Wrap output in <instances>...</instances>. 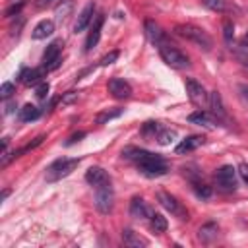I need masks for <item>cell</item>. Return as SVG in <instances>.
Returning a JSON list of instances; mask_svg holds the SVG:
<instances>
[{"label": "cell", "mask_w": 248, "mask_h": 248, "mask_svg": "<svg viewBox=\"0 0 248 248\" xmlns=\"http://www.w3.org/2000/svg\"><path fill=\"white\" fill-rule=\"evenodd\" d=\"M122 157L128 159V161H132L138 167V170L143 176H149V178L163 176L169 170L167 161L159 153H153V151H147V149H141V147L130 145V147L122 149Z\"/></svg>", "instance_id": "1"}, {"label": "cell", "mask_w": 248, "mask_h": 248, "mask_svg": "<svg viewBox=\"0 0 248 248\" xmlns=\"http://www.w3.org/2000/svg\"><path fill=\"white\" fill-rule=\"evenodd\" d=\"M174 33H176L178 37H182V39L194 43L198 48H202V50H205V52H209V50L213 48V39H211L202 27H198V25H192V23H178V25L174 27Z\"/></svg>", "instance_id": "2"}, {"label": "cell", "mask_w": 248, "mask_h": 248, "mask_svg": "<svg viewBox=\"0 0 248 248\" xmlns=\"http://www.w3.org/2000/svg\"><path fill=\"white\" fill-rule=\"evenodd\" d=\"M159 56L163 58V62L174 70H184V68H190V58L180 50L176 48L174 45H169V43H159Z\"/></svg>", "instance_id": "3"}, {"label": "cell", "mask_w": 248, "mask_h": 248, "mask_svg": "<svg viewBox=\"0 0 248 248\" xmlns=\"http://www.w3.org/2000/svg\"><path fill=\"white\" fill-rule=\"evenodd\" d=\"M78 165H79V159H78V157H74V159H66V157L56 159L54 163H50V165L46 167L45 178H46V182L62 180V178H66L68 174H72V170H74Z\"/></svg>", "instance_id": "4"}, {"label": "cell", "mask_w": 248, "mask_h": 248, "mask_svg": "<svg viewBox=\"0 0 248 248\" xmlns=\"http://www.w3.org/2000/svg\"><path fill=\"white\" fill-rule=\"evenodd\" d=\"M95 207L99 213L107 215L112 211L114 207V190H112V182L101 184L95 188Z\"/></svg>", "instance_id": "5"}, {"label": "cell", "mask_w": 248, "mask_h": 248, "mask_svg": "<svg viewBox=\"0 0 248 248\" xmlns=\"http://www.w3.org/2000/svg\"><path fill=\"white\" fill-rule=\"evenodd\" d=\"M184 85H186L188 99H190L196 107H200V108H207V107H209V95H207L205 87H203L200 81H196L194 78H186Z\"/></svg>", "instance_id": "6"}, {"label": "cell", "mask_w": 248, "mask_h": 248, "mask_svg": "<svg viewBox=\"0 0 248 248\" xmlns=\"http://www.w3.org/2000/svg\"><path fill=\"white\" fill-rule=\"evenodd\" d=\"M157 202L161 203L163 209H167L170 215L178 217V219H188V211L186 207L169 192H157Z\"/></svg>", "instance_id": "7"}, {"label": "cell", "mask_w": 248, "mask_h": 248, "mask_svg": "<svg viewBox=\"0 0 248 248\" xmlns=\"http://www.w3.org/2000/svg\"><path fill=\"white\" fill-rule=\"evenodd\" d=\"M215 180L223 192H234L236 190V169L232 165H223L215 172Z\"/></svg>", "instance_id": "8"}, {"label": "cell", "mask_w": 248, "mask_h": 248, "mask_svg": "<svg viewBox=\"0 0 248 248\" xmlns=\"http://www.w3.org/2000/svg\"><path fill=\"white\" fill-rule=\"evenodd\" d=\"M60 50H62V41H52L45 54H43V66L46 70H54L58 64H60Z\"/></svg>", "instance_id": "9"}, {"label": "cell", "mask_w": 248, "mask_h": 248, "mask_svg": "<svg viewBox=\"0 0 248 248\" xmlns=\"http://www.w3.org/2000/svg\"><path fill=\"white\" fill-rule=\"evenodd\" d=\"M107 89H108V93L114 99H128V97H132V85L126 79H122V78H112L108 81Z\"/></svg>", "instance_id": "10"}, {"label": "cell", "mask_w": 248, "mask_h": 248, "mask_svg": "<svg viewBox=\"0 0 248 248\" xmlns=\"http://www.w3.org/2000/svg\"><path fill=\"white\" fill-rule=\"evenodd\" d=\"M103 23H105V16H97L89 33H87V39H85V52H89L97 43H99V37H101V29H103Z\"/></svg>", "instance_id": "11"}, {"label": "cell", "mask_w": 248, "mask_h": 248, "mask_svg": "<svg viewBox=\"0 0 248 248\" xmlns=\"http://www.w3.org/2000/svg\"><path fill=\"white\" fill-rule=\"evenodd\" d=\"M93 14H95V4L89 2V4L78 14V19H76V23H74V31H76V33H81V31L93 21Z\"/></svg>", "instance_id": "12"}, {"label": "cell", "mask_w": 248, "mask_h": 248, "mask_svg": "<svg viewBox=\"0 0 248 248\" xmlns=\"http://www.w3.org/2000/svg\"><path fill=\"white\" fill-rule=\"evenodd\" d=\"M209 107H211V114H213V118L217 122L219 120H227V110H225V105H223V99H221L219 91H211L209 93Z\"/></svg>", "instance_id": "13"}, {"label": "cell", "mask_w": 248, "mask_h": 248, "mask_svg": "<svg viewBox=\"0 0 248 248\" xmlns=\"http://www.w3.org/2000/svg\"><path fill=\"white\" fill-rule=\"evenodd\" d=\"M85 180H87L93 188H97V186H101V184L110 182V176H108V172H107L103 167H91V169L85 172Z\"/></svg>", "instance_id": "14"}, {"label": "cell", "mask_w": 248, "mask_h": 248, "mask_svg": "<svg viewBox=\"0 0 248 248\" xmlns=\"http://www.w3.org/2000/svg\"><path fill=\"white\" fill-rule=\"evenodd\" d=\"M151 213H153V209L141 198H138V196L132 198V202H130V215L132 217H136V219H149Z\"/></svg>", "instance_id": "15"}, {"label": "cell", "mask_w": 248, "mask_h": 248, "mask_svg": "<svg viewBox=\"0 0 248 248\" xmlns=\"http://www.w3.org/2000/svg\"><path fill=\"white\" fill-rule=\"evenodd\" d=\"M200 145H203V136H186L176 147H174V151L178 153V155H184V153H190V151H194V149H198Z\"/></svg>", "instance_id": "16"}, {"label": "cell", "mask_w": 248, "mask_h": 248, "mask_svg": "<svg viewBox=\"0 0 248 248\" xmlns=\"http://www.w3.org/2000/svg\"><path fill=\"white\" fill-rule=\"evenodd\" d=\"M52 33H54V23H52V19H43V21H39V23L33 27L31 37H33L35 41H39V39H46V37L52 35Z\"/></svg>", "instance_id": "17"}, {"label": "cell", "mask_w": 248, "mask_h": 248, "mask_svg": "<svg viewBox=\"0 0 248 248\" xmlns=\"http://www.w3.org/2000/svg\"><path fill=\"white\" fill-rule=\"evenodd\" d=\"M122 242L126 244V246H130V248H140V246H145L147 244V240L145 238H141L136 231H132V229H124L122 231Z\"/></svg>", "instance_id": "18"}, {"label": "cell", "mask_w": 248, "mask_h": 248, "mask_svg": "<svg viewBox=\"0 0 248 248\" xmlns=\"http://www.w3.org/2000/svg\"><path fill=\"white\" fill-rule=\"evenodd\" d=\"M145 35H147V39H149L151 43H155V45L163 43V37H165L163 29H161L153 19H147V21H145Z\"/></svg>", "instance_id": "19"}, {"label": "cell", "mask_w": 248, "mask_h": 248, "mask_svg": "<svg viewBox=\"0 0 248 248\" xmlns=\"http://www.w3.org/2000/svg\"><path fill=\"white\" fill-rule=\"evenodd\" d=\"M188 120H190L192 124H198V126H203V128H213V124H215V118H211L203 108L192 112V114L188 116Z\"/></svg>", "instance_id": "20"}, {"label": "cell", "mask_w": 248, "mask_h": 248, "mask_svg": "<svg viewBox=\"0 0 248 248\" xmlns=\"http://www.w3.org/2000/svg\"><path fill=\"white\" fill-rule=\"evenodd\" d=\"M122 112H124V108H120V107L105 108V110H101V112L95 116V122H97V124H107V122H110L112 118H118Z\"/></svg>", "instance_id": "21"}, {"label": "cell", "mask_w": 248, "mask_h": 248, "mask_svg": "<svg viewBox=\"0 0 248 248\" xmlns=\"http://www.w3.org/2000/svg\"><path fill=\"white\" fill-rule=\"evenodd\" d=\"M17 116H19L21 122H31V120H37V118L41 116V110H39L35 105L29 103V105H23V107L19 108V114H17Z\"/></svg>", "instance_id": "22"}, {"label": "cell", "mask_w": 248, "mask_h": 248, "mask_svg": "<svg viewBox=\"0 0 248 248\" xmlns=\"http://www.w3.org/2000/svg\"><path fill=\"white\" fill-rule=\"evenodd\" d=\"M149 221V229L153 231V232H165L167 231V227H169V223H167V219L161 215V213H151V217L147 219Z\"/></svg>", "instance_id": "23"}, {"label": "cell", "mask_w": 248, "mask_h": 248, "mask_svg": "<svg viewBox=\"0 0 248 248\" xmlns=\"http://www.w3.org/2000/svg\"><path fill=\"white\" fill-rule=\"evenodd\" d=\"M198 232H200V240H203V242H211L213 238H217L219 227H217L215 223H205V225L200 227Z\"/></svg>", "instance_id": "24"}, {"label": "cell", "mask_w": 248, "mask_h": 248, "mask_svg": "<svg viewBox=\"0 0 248 248\" xmlns=\"http://www.w3.org/2000/svg\"><path fill=\"white\" fill-rule=\"evenodd\" d=\"M41 76H43V72L37 70V68H33V70H23V72L19 74V78H21V81H23L25 85H35V83L41 79Z\"/></svg>", "instance_id": "25"}, {"label": "cell", "mask_w": 248, "mask_h": 248, "mask_svg": "<svg viewBox=\"0 0 248 248\" xmlns=\"http://www.w3.org/2000/svg\"><path fill=\"white\" fill-rule=\"evenodd\" d=\"M202 4L213 12H229L231 6L227 4V0H202Z\"/></svg>", "instance_id": "26"}, {"label": "cell", "mask_w": 248, "mask_h": 248, "mask_svg": "<svg viewBox=\"0 0 248 248\" xmlns=\"http://www.w3.org/2000/svg\"><path fill=\"white\" fill-rule=\"evenodd\" d=\"M190 180H192V188H194V192H196L198 198H209L211 196V188L207 184H203V182H200L196 178H190Z\"/></svg>", "instance_id": "27"}, {"label": "cell", "mask_w": 248, "mask_h": 248, "mask_svg": "<svg viewBox=\"0 0 248 248\" xmlns=\"http://www.w3.org/2000/svg\"><path fill=\"white\" fill-rule=\"evenodd\" d=\"M163 130V126L159 122H145L143 128H141V134L147 136V138H157V134Z\"/></svg>", "instance_id": "28"}, {"label": "cell", "mask_w": 248, "mask_h": 248, "mask_svg": "<svg viewBox=\"0 0 248 248\" xmlns=\"http://www.w3.org/2000/svg\"><path fill=\"white\" fill-rule=\"evenodd\" d=\"M174 138H176V132H174V130H170V128H163V130L157 134V138H155V140H157L161 145H169Z\"/></svg>", "instance_id": "29"}, {"label": "cell", "mask_w": 248, "mask_h": 248, "mask_svg": "<svg viewBox=\"0 0 248 248\" xmlns=\"http://www.w3.org/2000/svg\"><path fill=\"white\" fill-rule=\"evenodd\" d=\"M223 37H225V43L227 45H232V39H234V25L231 21H225L223 23Z\"/></svg>", "instance_id": "30"}, {"label": "cell", "mask_w": 248, "mask_h": 248, "mask_svg": "<svg viewBox=\"0 0 248 248\" xmlns=\"http://www.w3.org/2000/svg\"><path fill=\"white\" fill-rule=\"evenodd\" d=\"M25 6V2H17V4H12V6H8L6 8V12H4V16L6 17H12V16H17L19 12H21V8Z\"/></svg>", "instance_id": "31"}, {"label": "cell", "mask_w": 248, "mask_h": 248, "mask_svg": "<svg viewBox=\"0 0 248 248\" xmlns=\"http://www.w3.org/2000/svg\"><path fill=\"white\" fill-rule=\"evenodd\" d=\"M16 91V87H14V83H10V81H4L2 83V87H0V95H2V99H8V97H12V93Z\"/></svg>", "instance_id": "32"}, {"label": "cell", "mask_w": 248, "mask_h": 248, "mask_svg": "<svg viewBox=\"0 0 248 248\" xmlns=\"http://www.w3.org/2000/svg\"><path fill=\"white\" fill-rule=\"evenodd\" d=\"M48 83L46 81H41L39 85H37V89H35V95L39 97V99H46V95H48Z\"/></svg>", "instance_id": "33"}, {"label": "cell", "mask_w": 248, "mask_h": 248, "mask_svg": "<svg viewBox=\"0 0 248 248\" xmlns=\"http://www.w3.org/2000/svg\"><path fill=\"white\" fill-rule=\"evenodd\" d=\"M118 50H112V52H108V54H105L103 58H101V66H108V64H112V62H116V58H118Z\"/></svg>", "instance_id": "34"}, {"label": "cell", "mask_w": 248, "mask_h": 248, "mask_svg": "<svg viewBox=\"0 0 248 248\" xmlns=\"http://www.w3.org/2000/svg\"><path fill=\"white\" fill-rule=\"evenodd\" d=\"M236 172H238V174H240V178L248 184V163H240V165H238V169H236Z\"/></svg>", "instance_id": "35"}, {"label": "cell", "mask_w": 248, "mask_h": 248, "mask_svg": "<svg viewBox=\"0 0 248 248\" xmlns=\"http://www.w3.org/2000/svg\"><path fill=\"white\" fill-rule=\"evenodd\" d=\"M60 0H35V6L39 8V10H43V8H50V6H54V4H58Z\"/></svg>", "instance_id": "36"}, {"label": "cell", "mask_w": 248, "mask_h": 248, "mask_svg": "<svg viewBox=\"0 0 248 248\" xmlns=\"http://www.w3.org/2000/svg\"><path fill=\"white\" fill-rule=\"evenodd\" d=\"M85 136V132H78V134H74V136H70V140L66 141V145H72V143H76V141H79L81 138Z\"/></svg>", "instance_id": "37"}, {"label": "cell", "mask_w": 248, "mask_h": 248, "mask_svg": "<svg viewBox=\"0 0 248 248\" xmlns=\"http://www.w3.org/2000/svg\"><path fill=\"white\" fill-rule=\"evenodd\" d=\"M238 91H240V97L248 103V85H246V83H240V85H238Z\"/></svg>", "instance_id": "38"}, {"label": "cell", "mask_w": 248, "mask_h": 248, "mask_svg": "<svg viewBox=\"0 0 248 248\" xmlns=\"http://www.w3.org/2000/svg\"><path fill=\"white\" fill-rule=\"evenodd\" d=\"M236 58L242 62V66L248 68V54H246V52H236Z\"/></svg>", "instance_id": "39"}, {"label": "cell", "mask_w": 248, "mask_h": 248, "mask_svg": "<svg viewBox=\"0 0 248 248\" xmlns=\"http://www.w3.org/2000/svg\"><path fill=\"white\" fill-rule=\"evenodd\" d=\"M240 46H242L244 50H248V33H246V35L240 39Z\"/></svg>", "instance_id": "40"}, {"label": "cell", "mask_w": 248, "mask_h": 248, "mask_svg": "<svg viewBox=\"0 0 248 248\" xmlns=\"http://www.w3.org/2000/svg\"><path fill=\"white\" fill-rule=\"evenodd\" d=\"M8 196H10V190H8V188H6V190H4V192H2V198H4V200H6V198H8Z\"/></svg>", "instance_id": "41"}]
</instances>
